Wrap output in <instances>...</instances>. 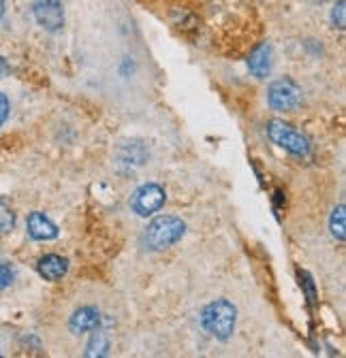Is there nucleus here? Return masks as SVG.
I'll use <instances>...</instances> for the list:
<instances>
[{
	"mask_svg": "<svg viewBox=\"0 0 346 358\" xmlns=\"http://www.w3.org/2000/svg\"><path fill=\"white\" fill-rule=\"evenodd\" d=\"M237 324V307L229 299H216L201 311V327L219 341H229Z\"/></svg>",
	"mask_w": 346,
	"mask_h": 358,
	"instance_id": "obj_1",
	"label": "nucleus"
},
{
	"mask_svg": "<svg viewBox=\"0 0 346 358\" xmlns=\"http://www.w3.org/2000/svg\"><path fill=\"white\" fill-rule=\"evenodd\" d=\"M186 233V222L178 215H158L154 217L144 235L146 245L152 252H162L171 245H176Z\"/></svg>",
	"mask_w": 346,
	"mask_h": 358,
	"instance_id": "obj_2",
	"label": "nucleus"
},
{
	"mask_svg": "<svg viewBox=\"0 0 346 358\" xmlns=\"http://www.w3.org/2000/svg\"><path fill=\"white\" fill-rule=\"evenodd\" d=\"M268 137L272 139L274 145L282 148L284 152L297 156V158H306L312 150L310 139L306 134H301L295 126L286 124L284 120H270L268 122Z\"/></svg>",
	"mask_w": 346,
	"mask_h": 358,
	"instance_id": "obj_3",
	"label": "nucleus"
},
{
	"mask_svg": "<svg viewBox=\"0 0 346 358\" xmlns=\"http://www.w3.org/2000/svg\"><path fill=\"white\" fill-rule=\"evenodd\" d=\"M268 105L274 111H293L301 105V87L291 77L274 79L268 87Z\"/></svg>",
	"mask_w": 346,
	"mask_h": 358,
	"instance_id": "obj_4",
	"label": "nucleus"
},
{
	"mask_svg": "<svg viewBox=\"0 0 346 358\" xmlns=\"http://www.w3.org/2000/svg\"><path fill=\"white\" fill-rule=\"evenodd\" d=\"M165 201H167L165 188L150 182V184L139 186V188L133 192V196H131V209H133L137 215L148 217V215H154L156 211H160L162 205H165Z\"/></svg>",
	"mask_w": 346,
	"mask_h": 358,
	"instance_id": "obj_5",
	"label": "nucleus"
},
{
	"mask_svg": "<svg viewBox=\"0 0 346 358\" xmlns=\"http://www.w3.org/2000/svg\"><path fill=\"white\" fill-rule=\"evenodd\" d=\"M32 15L46 32H60L64 28L62 0H32Z\"/></svg>",
	"mask_w": 346,
	"mask_h": 358,
	"instance_id": "obj_6",
	"label": "nucleus"
},
{
	"mask_svg": "<svg viewBox=\"0 0 346 358\" xmlns=\"http://www.w3.org/2000/svg\"><path fill=\"white\" fill-rule=\"evenodd\" d=\"M148 148L144 141L139 139H131L126 141L118 148L116 152V166L122 171V173H128V171H135V169H141L146 162H148Z\"/></svg>",
	"mask_w": 346,
	"mask_h": 358,
	"instance_id": "obj_7",
	"label": "nucleus"
},
{
	"mask_svg": "<svg viewBox=\"0 0 346 358\" xmlns=\"http://www.w3.org/2000/svg\"><path fill=\"white\" fill-rule=\"evenodd\" d=\"M99 327H101V311L92 305H83V307L75 309L73 316L69 318V331L73 335L92 333Z\"/></svg>",
	"mask_w": 346,
	"mask_h": 358,
	"instance_id": "obj_8",
	"label": "nucleus"
},
{
	"mask_svg": "<svg viewBox=\"0 0 346 358\" xmlns=\"http://www.w3.org/2000/svg\"><path fill=\"white\" fill-rule=\"evenodd\" d=\"M26 231L34 241H54L58 237V227L41 211H32L26 217Z\"/></svg>",
	"mask_w": 346,
	"mask_h": 358,
	"instance_id": "obj_9",
	"label": "nucleus"
},
{
	"mask_svg": "<svg viewBox=\"0 0 346 358\" xmlns=\"http://www.w3.org/2000/svg\"><path fill=\"white\" fill-rule=\"evenodd\" d=\"M272 58H274L272 45L268 41L258 43L256 48L252 50V54L248 56V60H246L250 75L256 77V79H265L272 73Z\"/></svg>",
	"mask_w": 346,
	"mask_h": 358,
	"instance_id": "obj_10",
	"label": "nucleus"
},
{
	"mask_svg": "<svg viewBox=\"0 0 346 358\" xmlns=\"http://www.w3.org/2000/svg\"><path fill=\"white\" fill-rule=\"evenodd\" d=\"M67 271H69V260L62 258L60 254H46L36 262V273L46 282H58L67 275Z\"/></svg>",
	"mask_w": 346,
	"mask_h": 358,
	"instance_id": "obj_11",
	"label": "nucleus"
},
{
	"mask_svg": "<svg viewBox=\"0 0 346 358\" xmlns=\"http://www.w3.org/2000/svg\"><path fill=\"white\" fill-rule=\"evenodd\" d=\"M109 348H111L109 335L105 331H101V329H95L92 331V337H90L88 345H85V352L83 354L88 356V358H103V356L109 354Z\"/></svg>",
	"mask_w": 346,
	"mask_h": 358,
	"instance_id": "obj_12",
	"label": "nucleus"
},
{
	"mask_svg": "<svg viewBox=\"0 0 346 358\" xmlns=\"http://www.w3.org/2000/svg\"><path fill=\"white\" fill-rule=\"evenodd\" d=\"M329 231H331L333 239H338V241L346 239V209H344V205H338L331 211V215H329Z\"/></svg>",
	"mask_w": 346,
	"mask_h": 358,
	"instance_id": "obj_13",
	"label": "nucleus"
},
{
	"mask_svg": "<svg viewBox=\"0 0 346 358\" xmlns=\"http://www.w3.org/2000/svg\"><path fill=\"white\" fill-rule=\"evenodd\" d=\"M13 227H15V211L9 207L5 199H0V235L13 231Z\"/></svg>",
	"mask_w": 346,
	"mask_h": 358,
	"instance_id": "obj_14",
	"label": "nucleus"
},
{
	"mask_svg": "<svg viewBox=\"0 0 346 358\" xmlns=\"http://www.w3.org/2000/svg\"><path fill=\"white\" fill-rule=\"evenodd\" d=\"M346 3L344 0H338L335 7L331 9V24L338 28V30H344L346 28Z\"/></svg>",
	"mask_w": 346,
	"mask_h": 358,
	"instance_id": "obj_15",
	"label": "nucleus"
},
{
	"mask_svg": "<svg viewBox=\"0 0 346 358\" xmlns=\"http://www.w3.org/2000/svg\"><path fill=\"white\" fill-rule=\"evenodd\" d=\"M13 278H15V273H13L11 264L7 260L0 258V292H3L5 288H9L13 284Z\"/></svg>",
	"mask_w": 346,
	"mask_h": 358,
	"instance_id": "obj_16",
	"label": "nucleus"
},
{
	"mask_svg": "<svg viewBox=\"0 0 346 358\" xmlns=\"http://www.w3.org/2000/svg\"><path fill=\"white\" fill-rule=\"evenodd\" d=\"M9 111H11V105H9V99L0 92V126H3L9 117Z\"/></svg>",
	"mask_w": 346,
	"mask_h": 358,
	"instance_id": "obj_17",
	"label": "nucleus"
},
{
	"mask_svg": "<svg viewBox=\"0 0 346 358\" xmlns=\"http://www.w3.org/2000/svg\"><path fill=\"white\" fill-rule=\"evenodd\" d=\"M7 73H9V64L3 56H0V75H7Z\"/></svg>",
	"mask_w": 346,
	"mask_h": 358,
	"instance_id": "obj_18",
	"label": "nucleus"
},
{
	"mask_svg": "<svg viewBox=\"0 0 346 358\" xmlns=\"http://www.w3.org/2000/svg\"><path fill=\"white\" fill-rule=\"evenodd\" d=\"M5 11H7V0H0V17L5 15Z\"/></svg>",
	"mask_w": 346,
	"mask_h": 358,
	"instance_id": "obj_19",
	"label": "nucleus"
}]
</instances>
